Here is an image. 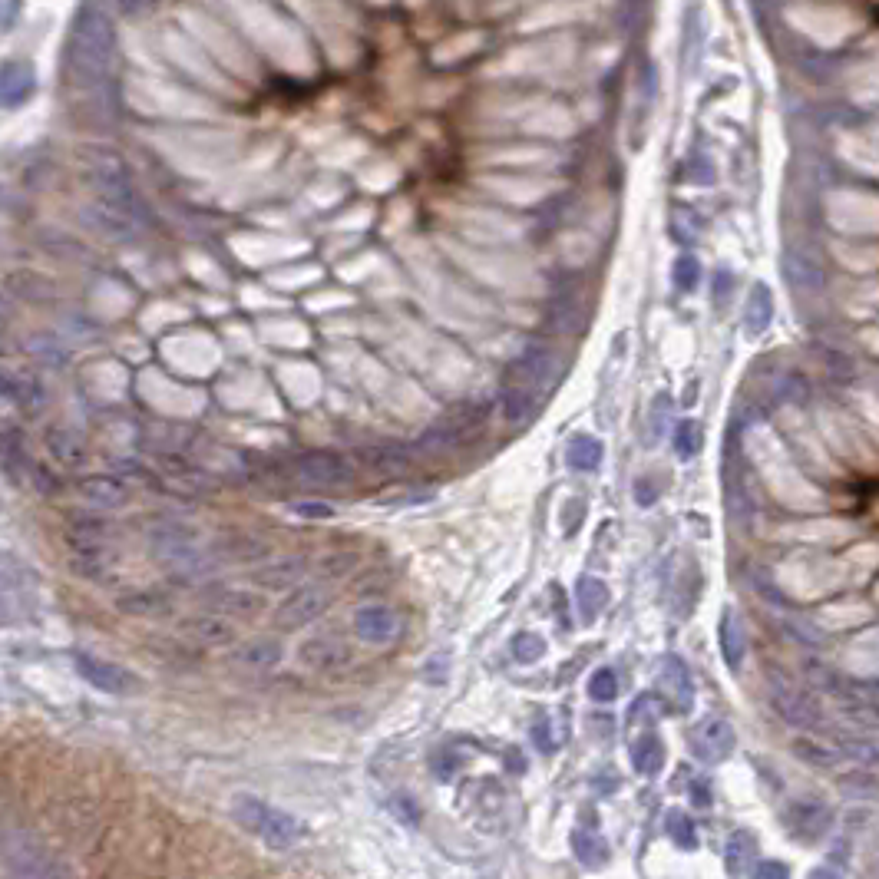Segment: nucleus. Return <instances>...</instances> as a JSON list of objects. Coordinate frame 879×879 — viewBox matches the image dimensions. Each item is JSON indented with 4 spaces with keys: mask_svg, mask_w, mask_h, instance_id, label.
<instances>
[{
    "mask_svg": "<svg viewBox=\"0 0 879 879\" xmlns=\"http://www.w3.org/2000/svg\"><path fill=\"white\" fill-rule=\"evenodd\" d=\"M116 60V30L110 14L86 0L73 17V30L67 40V67L80 83H103L113 73Z\"/></svg>",
    "mask_w": 879,
    "mask_h": 879,
    "instance_id": "1",
    "label": "nucleus"
},
{
    "mask_svg": "<svg viewBox=\"0 0 879 879\" xmlns=\"http://www.w3.org/2000/svg\"><path fill=\"white\" fill-rule=\"evenodd\" d=\"M86 182H90V192L96 202L143 222V202H139L133 176H129V166L116 153H110V149H93V153L86 156Z\"/></svg>",
    "mask_w": 879,
    "mask_h": 879,
    "instance_id": "2",
    "label": "nucleus"
},
{
    "mask_svg": "<svg viewBox=\"0 0 879 879\" xmlns=\"http://www.w3.org/2000/svg\"><path fill=\"white\" fill-rule=\"evenodd\" d=\"M328 609H331L328 589H321V585H301V589L291 592L275 609V625L285 628V632H295V628L311 625L314 618H321Z\"/></svg>",
    "mask_w": 879,
    "mask_h": 879,
    "instance_id": "3",
    "label": "nucleus"
},
{
    "mask_svg": "<svg viewBox=\"0 0 879 879\" xmlns=\"http://www.w3.org/2000/svg\"><path fill=\"white\" fill-rule=\"evenodd\" d=\"M199 602L205 609L232 615V618H255L268 612V595L265 589H238V585H205L199 592Z\"/></svg>",
    "mask_w": 879,
    "mask_h": 879,
    "instance_id": "4",
    "label": "nucleus"
},
{
    "mask_svg": "<svg viewBox=\"0 0 879 879\" xmlns=\"http://www.w3.org/2000/svg\"><path fill=\"white\" fill-rule=\"evenodd\" d=\"M552 377H556V361H552V354L546 351V347H529V351H523L513 364H509L506 387H519V390H526V394L539 397L549 390Z\"/></svg>",
    "mask_w": 879,
    "mask_h": 879,
    "instance_id": "5",
    "label": "nucleus"
},
{
    "mask_svg": "<svg viewBox=\"0 0 879 879\" xmlns=\"http://www.w3.org/2000/svg\"><path fill=\"white\" fill-rule=\"evenodd\" d=\"M73 668L80 671V678H86L96 691H103V694H129L139 688V678L133 675V671H126L123 665H116V661L86 655V651H77V655H73Z\"/></svg>",
    "mask_w": 879,
    "mask_h": 879,
    "instance_id": "6",
    "label": "nucleus"
},
{
    "mask_svg": "<svg viewBox=\"0 0 879 879\" xmlns=\"http://www.w3.org/2000/svg\"><path fill=\"white\" fill-rule=\"evenodd\" d=\"M295 476L311 486H347L354 483V466L347 463L341 453L314 450L295 460Z\"/></svg>",
    "mask_w": 879,
    "mask_h": 879,
    "instance_id": "7",
    "label": "nucleus"
},
{
    "mask_svg": "<svg viewBox=\"0 0 879 879\" xmlns=\"http://www.w3.org/2000/svg\"><path fill=\"white\" fill-rule=\"evenodd\" d=\"M146 546H149V556L159 559L162 566H169V562L179 559L182 552L199 546V533L186 523H176V519H159V523L149 526Z\"/></svg>",
    "mask_w": 879,
    "mask_h": 879,
    "instance_id": "8",
    "label": "nucleus"
},
{
    "mask_svg": "<svg viewBox=\"0 0 879 879\" xmlns=\"http://www.w3.org/2000/svg\"><path fill=\"white\" fill-rule=\"evenodd\" d=\"M770 704H774V711L780 714V718H784L787 724L800 727V731H813V727H820V721H823L817 698L807 691L790 688V685L770 688Z\"/></svg>",
    "mask_w": 879,
    "mask_h": 879,
    "instance_id": "9",
    "label": "nucleus"
},
{
    "mask_svg": "<svg viewBox=\"0 0 879 879\" xmlns=\"http://www.w3.org/2000/svg\"><path fill=\"white\" fill-rule=\"evenodd\" d=\"M351 658H354L351 645H347L341 635H328V632L308 638V642L298 648V661L308 671H338Z\"/></svg>",
    "mask_w": 879,
    "mask_h": 879,
    "instance_id": "10",
    "label": "nucleus"
},
{
    "mask_svg": "<svg viewBox=\"0 0 879 879\" xmlns=\"http://www.w3.org/2000/svg\"><path fill=\"white\" fill-rule=\"evenodd\" d=\"M179 632L192 638L195 645H235L238 642V625L232 622V615H222L212 609L202 615L182 618Z\"/></svg>",
    "mask_w": 879,
    "mask_h": 879,
    "instance_id": "11",
    "label": "nucleus"
},
{
    "mask_svg": "<svg viewBox=\"0 0 879 879\" xmlns=\"http://www.w3.org/2000/svg\"><path fill=\"white\" fill-rule=\"evenodd\" d=\"M37 93V67L27 57H10L0 70V96L7 110H20Z\"/></svg>",
    "mask_w": 879,
    "mask_h": 879,
    "instance_id": "12",
    "label": "nucleus"
},
{
    "mask_svg": "<svg viewBox=\"0 0 879 879\" xmlns=\"http://www.w3.org/2000/svg\"><path fill=\"white\" fill-rule=\"evenodd\" d=\"M691 747L694 754L701 757V761L708 764H721L727 754L734 751V731L731 724H727L724 718H704L694 724L691 731Z\"/></svg>",
    "mask_w": 879,
    "mask_h": 879,
    "instance_id": "13",
    "label": "nucleus"
},
{
    "mask_svg": "<svg viewBox=\"0 0 879 879\" xmlns=\"http://www.w3.org/2000/svg\"><path fill=\"white\" fill-rule=\"evenodd\" d=\"M400 632V618L387 605H361L354 612V635L367 645H387Z\"/></svg>",
    "mask_w": 879,
    "mask_h": 879,
    "instance_id": "14",
    "label": "nucleus"
},
{
    "mask_svg": "<svg viewBox=\"0 0 879 879\" xmlns=\"http://www.w3.org/2000/svg\"><path fill=\"white\" fill-rule=\"evenodd\" d=\"M285 648L278 638H248V642H235L229 651V661L242 671H271L281 665Z\"/></svg>",
    "mask_w": 879,
    "mask_h": 879,
    "instance_id": "15",
    "label": "nucleus"
},
{
    "mask_svg": "<svg viewBox=\"0 0 879 879\" xmlns=\"http://www.w3.org/2000/svg\"><path fill=\"white\" fill-rule=\"evenodd\" d=\"M83 219L93 232H100L103 238H110V242H129V238H136L139 232V219H133V215L126 212H116L96 199L83 209Z\"/></svg>",
    "mask_w": 879,
    "mask_h": 879,
    "instance_id": "16",
    "label": "nucleus"
},
{
    "mask_svg": "<svg viewBox=\"0 0 879 879\" xmlns=\"http://www.w3.org/2000/svg\"><path fill=\"white\" fill-rule=\"evenodd\" d=\"M4 397L27 417H37L47 407V387L24 371H4Z\"/></svg>",
    "mask_w": 879,
    "mask_h": 879,
    "instance_id": "17",
    "label": "nucleus"
},
{
    "mask_svg": "<svg viewBox=\"0 0 879 879\" xmlns=\"http://www.w3.org/2000/svg\"><path fill=\"white\" fill-rule=\"evenodd\" d=\"M77 493L83 503H90L93 509H119L129 503V486L116 476H86L77 483Z\"/></svg>",
    "mask_w": 879,
    "mask_h": 879,
    "instance_id": "18",
    "label": "nucleus"
},
{
    "mask_svg": "<svg viewBox=\"0 0 879 879\" xmlns=\"http://www.w3.org/2000/svg\"><path fill=\"white\" fill-rule=\"evenodd\" d=\"M305 572H308V559L305 556H288V559L268 562V566L255 569L252 572V582L262 585V589H268V592H281V589H291V585H298Z\"/></svg>",
    "mask_w": 879,
    "mask_h": 879,
    "instance_id": "19",
    "label": "nucleus"
},
{
    "mask_svg": "<svg viewBox=\"0 0 879 879\" xmlns=\"http://www.w3.org/2000/svg\"><path fill=\"white\" fill-rule=\"evenodd\" d=\"M658 681H661V691H665V698L675 701L681 711L691 708V701H694L691 671H688V665L678 655H665V661H661V678Z\"/></svg>",
    "mask_w": 879,
    "mask_h": 879,
    "instance_id": "20",
    "label": "nucleus"
},
{
    "mask_svg": "<svg viewBox=\"0 0 879 879\" xmlns=\"http://www.w3.org/2000/svg\"><path fill=\"white\" fill-rule=\"evenodd\" d=\"M43 443H47V453H50V457L57 460L60 466H70V470H77V466H86V463H90V450H86V443H83L73 430L53 427V430H47V437H43Z\"/></svg>",
    "mask_w": 879,
    "mask_h": 879,
    "instance_id": "21",
    "label": "nucleus"
},
{
    "mask_svg": "<svg viewBox=\"0 0 879 879\" xmlns=\"http://www.w3.org/2000/svg\"><path fill=\"white\" fill-rule=\"evenodd\" d=\"M357 460H361L364 470L371 473H400L410 466V450L394 447V443H374V447H361L357 450Z\"/></svg>",
    "mask_w": 879,
    "mask_h": 879,
    "instance_id": "22",
    "label": "nucleus"
},
{
    "mask_svg": "<svg viewBox=\"0 0 879 879\" xmlns=\"http://www.w3.org/2000/svg\"><path fill=\"white\" fill-rule=\"evenodd\" d=\"M301 837H305V823H301L298 817H291V813L285 810H268L265 817V827H262V840L268 846H275V850H288V846H295Z\"/></svg>",
    "mask_w": 879,
    "mask_h": 879,
    "instance_id": "23",
    "label": "nucleus"
},
{
    "mask_svg": "<svg viewBox=\"0 0 879 879\" xmlns=\"http://www.w3.org/2000/svg\"><path fill=\"white\" fill-rule=\"evenodd\" d=\"M833 823V813L827 807H820V803H797L794 810H790V827H794V837L800 840H820L823 833L830 830Z\"/></svg>",
    "mask_w": 879,
    "mask_h": 879,
    "instance_id": "24",
    "label": "nucleus"
},
{
    "mask_svg": "<svg viewBox=\"0 0 879 879\" xmlns=\"http://www.w3.org/2000/svg\"><path fill=\"white\" fill-rule=\"evenodd\" d=\"M116 609L123 615H133V618H162V615L172 612V599L166 592L139 589V592L123 595V599L116 602Z\"/></svg>",
    "mask_w": 879,
    "mask_h": 879,
    "instance_id": "25",
    "label": "nucleus"
},
{
    "mask_svg": "<svg viewBox=\"0 0 879 879\" xmlns=\"http://www.w3.org/2000/svg\"><path fill=\"white\" fill-rule=\"evenodd\" d=\"M718 642H721V655H724V665L737 671L744 665V651H747V642H744V628L741 622H737V615L727 609L721 615V628H718Z\"/></svg>",
    "mask_w": 879,
    "mask_h": 879,
    "instance_id": "26",
    "label": "nucleus"
},
{
    "mask_svg": "<svg viewBox=\"0 0 879 879\" xmlns=\"http://www.w3.org/2000/svg\"><path fill=\"white\" fill-rule=\"evenodd\" d=\"M770 318H774V295H770L767 285H757L751 288V295H747V305H744V328L751 334H761L770 328Z\"/></svg>",
    "mask_w": 879,
    "mask_h": 879,
    "instance_id": "27",
    "label": "nucleus"
},
{
    "mask_svg": "<svg viewBox=\"0 0 879 879\" xmlns=\"http://www.w3.org/2000/svg\"><path fill=\"white\" fill-rule=\"evenodd\" d=\"M605 602H609V585L602 579H592V575L579 579V585H575V605H579L582 622H595L605 609Z\"/></svg>",
    "mask_w": 879,
    "mask_h": 879,
    "instance_id": "28",
    "label": "nucleus"
},
{
    "mask_svg": "<svg viewBox=\"0 0 879 879\" xmlns=\"http://www.w3.org/2000/svg\"><path fill=\"white\" fill-rule=\"evenodd\" d=\"M632 767L642 777H655L665 767V744H661L658 734H642L632 744Z\"/></svg>",
    "mask_w": 879,
    "mask_h": 879,
    "instance_id": "29",
    "label": "nucleus"
},
{
    "mask_svg": "<svg viewBox=\"0 0 879 879\" xmlns=\"http://www.w3.org/2000/svg\"><path fill=\"white\" fill-rule=\"evenodd\" d=\"M268 803L258 800V797H248V794H238L232 800V817L235 823L242 827L245 833H252V837H262V827H265V817H268Z\"/></svg>",
    "mask_w": 879,
    "mask_h": 879,
    "instance_id": "30",
    "label": "nucleus"
},
{
    "mask_svg": "<svg viewBox=\"0 0 879 879\" xmlns=\"http://www.w3.org/2000/svg\"><path fill=\"white\" fill-rule=\"evenodd\" d=\"M569 843H572V853L579 856V860L585 863V866H602L605 860H609V843H605L599 833L595 830H585V827H579V830H572V837H569Z\"/></svg>",
    "mask_w": 879,
    "mask_h": 879,
    "instance_id": "31",
    "label": "nucleus"
},
{
    "mask_svg": "<svg viewBox=\"0 0 879 879\" xmlns=\"http://www.w3.org/2000/svg\"><path fill=\"white\" fill-rule=\"evenodd\" d=\"M546 321H549L552 331H562V334L575 331V324H579V305H575V291L559 288L556 295H552Z\"/></svg>",
    "mask_w": 879,
    "mask_h": 879,
    "instance_id": "32",
    "label": "nucleus"
},
{
    "mask_svg": "<svg viewBox=\"0 0 879 879\" xmlns=\"http://www.w3.org/2000/svg\"><path fill=\"white\" fill-rule=\"evenodd\" d=\"M116 566V552H110L106 546H93V549H80L77 556H73L70 569L86 575V579H103L106 569Z\"/></svg>",
    "mask_w": 879,
    "mask_h": 879,
    "instance_id": "33",
    "label": "nucleus"
},
{
    "mask_svg": "<svg viewBox=\"0 0 879 879\" xmlns=\"http://www.w3.org/2000/svg\"><path fill=\"white\" fill-rule=\"evenodd\" d=\"M27 354L43 367L67 364V347H63L57 338H50V334H34V338H27Z\"/></svg>",
    "mask_w": 879,
    "mask_h": 879,
    "instance_id": "34",
    "label": "nucleus"
},
{
    "mask_svg": "<svg viewBox=\"0 0 879 879\" xmlns=\"http://www.w3.org/2000/svg\"><path fill=\"white\" fill-rule=\"evenodd\" d=\"M106 533H110V526L103 523V519H80V523H73L67 529V539L70 546L80 549H93V546H106Z\"/></svg>",
    "mask_w": 879,
    "mask_h": 879,
    "instance_id": "35",
    "label": "nucleus"
},
{
    "mask_svg": "<svg viewBox=\"0 0 879 879\" xmlns=\"http://www.w3.org/2000/svg\"><path fill=\"white\" fill-rule=\"evenodd\" d=\"M566 460L572 470H595L602 463V443L595 437H575L566 450Z\"/></svg>",
    "mask_w": 879,
    "mask_h": 879,
    "instance_id": "36",
    "label": "nucleus"
},
{
    "mask_svg": "<svg viewBox=\"0 0 879 879\" xmlns=\"http://www.w3.org/2000/svg\"><path fill=\"white\" fill-rule=\"evenodd\" d=\"M754 856H757L754 840L747 837V833H734V837L727 840V870L731 873H747Z\"/></svg>",
    "mask_w": 879,
    "mask_h": 879,
    "instance_id": "37",
    "label": "nucleus"
},
{
    "mask_svg": "<svg viewBox=\"0 0 879 879\" xmlns=\"http://www.w3.org/2000/svg\"><path fill=\"white\" fill-rule=\"evenodd\" d=\"M536 400H539L536 394H526V390H519V387H506L503 390V414H506V420H513V423L526 420L529 414H533Z\"/></svg>",
    "mask_w": 879,
    "mask_h": 879,
    "instance_id": "38",
    "label": "nucleus"
},
{
    "mask_svg": "<svg viewBox=\"0 0 879 879\" xmlns=\"http://www.w3.org/2000/svg\"><path fill=\"white\" fill-rule=\"evenodd\" d=\"M357 562H361V556H357V552H331V556H321L318 559L314 572H318L321 579H341V575L351 572Z\"/></svg>",
    "mask_w": 879,
    "mask_h": 879,
    "instance_id": "39",
    "label": "nucleus"
},
{
    "mask_svg": "<svg viewBox=\"0 0 879 879\" xmlns=\"http://www.w3.org/2000/svg\"><path fill=\"white\" fill-rule=\"evenodd\" d=\"M589 698L599 704H612L618 698V678L612 668H599L589 678Z\"/></svg>",
    "mask_w": 879,
    "mask_h": 879,
    "instance_id": "40",
    "label": "nucleus"
},
{
    "mask_svg": "<svg viewBox=\"0 0 879 879\" xmlns=\"http://www.w3.org/2000/svg\"><path fill=\"white\" fill-rule=\"evenodd\" d=\"M513 655L516 661H523V665H536V661L546 655V642L533 632H519L513 638Z\"/></svg>",
    "mask_w": 879,
    "mask_h": 879,
    "instance_id": "41",
    "label": "nucleus"
},
{
    "mask_svg": "<svg viewBox=\"0 0 879 879\" xmlns=\"http://www.w3.org/2000/svg\"><path fill=\"white\" fill-rule=\"evenodd\" d=\"M698 447H701V427L694 420H685V423H678V430H675V450H678V457H694V453H698Z\"/></svg>",
    "mask_w": 879,
    "mask_h": 879,
    "instance_id": "42",
    "label": "nucleus"
},
{
    "mask_svg": "<svg viewBox=\"0 0 879 879\" xmlns=\"http://www.w3.org/2000/svg\"><path fill=\"white\" fill-rule=\"evenodd\" d=\"M787 271H790V281H794L797 288H820L823 285V271H817L813 265H807L803 262V258H797L794 262V255L787 258Z\"/></svg>",
    "mask_w": 879,
    "mask_h": 879,
    "instance_id": "43",
    "label": "nucleus"
},
{
    "mask_svg": "<svg viewBox=\"0 0 879 879\" xmlns=\"http://www.w3.org/2000/svg\"><path fill=\"white\" fill-rule=\"evenodd\" d=\"M668 837L675 840L678 846H685V850H694V846H698V837H694V823L678 810L668 813Z\"/></svg>",
    "mask_w": 879,
    "mask_h": 879,
    "instance_id": "44",
    "label": "nucleus"
},
{
    "mask_svg": "<svg viewBox=\"0 0 879 879\" xmlns=\"http://www.w3.org/2000/svg\"><path fill=\"white\" fill-rule=\"evenodd\" d=\"M701 281V262L694 255H681L675 262V285L681 291H694Z\"/></svg>",
    "mask_w": 879,
    "mask_h": 879,
    "instance_id": "45",
    "label": "nucleus"
},
{
    "mask_svg": "<svg viewBox=\"0 0 879 879\" xmlns=\"http://www.w3.org/2000/svg\"><path fill=\"white\" fill-rule=\"evenodd\" d=\"M106 7H110L113 14H119V17L136 20V17H146L149 10H156L159 0H106Z\"/></svg>",
    "mask_w": 879,
    "mask_h": 879,
    "instance_id": "46",
    "label": "nucleus"
},
{
    "mask_svg": "<svg viewBox=\"0 0 879 879\" xmlns=\"http://www.w3.org/2000/svg\"><path fill=\"white\" fill-rule=\"evenodd\" d=\"M661 711H665V708H661V701L655 698V694H642V698H638V701L632 704V708H628V721L638 724V721L645 718V714H648L651 721H655Z\"/></svg>",
    "mask_w": 879,
    "mask_h": 879,
    "instance_id": "47",
    "label": "nucleus"
},
{
    "mask_svg": "<svg viewBox=\"0 0 879 879\" xmlns=\"http://www.w3.org/2000/svg\"><path fill=\"white\" fill-rule=\"evenodd\" d=\"M447 668H450V661L443 658V655L430 658L427 665H423V681H427V685H433V688L447 685Z\"/></svg>",
    "mask_w": 879,
    "mask_h": 879,
    "instance_id": "48",
    "label": "nucleus"
},
{
    "mask_svg": "<svg viewBox=\"0 0 879 879\" xmlns=\"http://www.w3.org/2000/svg\"><path fill=\"white\" fill-rule=\"evenodd\" d=\"M291 509H295L301 519H331L334 516L331 503H311V499H308V503H295Z\"/></svg>",
    "mask_w": 879,
    "mask_h": 879,
    "instance_id": "49",
    "label": "nucleus"
},
{
    "mask_svg": "<svg viewBox=\"0 0 879 879\" xmlns=\"http://www.w3.org/2000/svg\"><path fill=\"white\" fill-rule=\"evenodd\" d=\"M30 480L37 483L40 493H57V476H53L43 463H34V470H30Z\"/></svg>",
    "mask_w": 879,
    "mask_h": 879,
    "instance_id": "50",
    "label": "nucleus"
},
{
    "mask_svg": "<svg viewBox=\"0 0 879 879\" xmlns=\"http://www.w3.org/2000/svg\"><path fill=\"white\" fill-rule=\"evenodd\" d=\"M24 10V0H4V30L10 34V30L17 27V14Z\"/></svg>",
    "mask_w": 879,
    "mask_h": 879,
    "instance_id": "51",
    "label": "nucleus"
},
{
    "mask_svg": "<svg viewBox=\"0 0 879 879\" xmlns=\"http://www.w3.org/2000/svg\"><path fill=\"white\" fill-rule=\"evenodd\" d=\"M727 291H731V271H718V278H714V298L721 301H727Z\"/></svg>",
    "mask_w": 879,
    "mask_h": 879,
    "instance_id": "52",
    "label": "nucleus"
},
{
    "mask_svg": "<svg viewBox=\"0 0 879 879\" xmlns=\"http://www.w3.org/2000/svg\"><path fill=\"white\" fill-rule=\"evenodd\" d=\"M635 496H638V503H642V506H648L651 499L658 496V490H655V486H651L648 480H638V486H635Z\"/></svg>",
    "mask_w": 879,
    "mask_h": 879,
    "instance_id": "53",
    "label": "nucleus"
},
{
    "mask_svg": "<svg viewBox=\"0 0 879 879\" xmlns=\"http://www.w3.org/2000/svg\"><path fill=\"white\" fill-rule=\"evenodd\" d=\"M665 420H668V400L661 397L658 404H655V417H651V423H655V427L661 430V427H665Z\"/></svg>",
    "mask_w": 879,
    "mask_h": 879,
    "instance_id": "54",
    "label": "nucleus"
},
{
    "mask_svg": "<svg viewBox=\"0 0 879 879\" xmlns=\"http://www.w3.org/2000/svg\"><path fill=\"white\" fill-rule=\"evenodd\" d=\"M757 876H787V866H780V863H761V866H757Z\"/></svg>",
    "mask_w": 879,
    "mask_h": 879,
    "instance_id": "55",
    "label": "nucleus"
},
{
    "mask_svg": "<svg viewBox=\"0 0 879 879\" xmlns=\"http://www.w3.org/2000/svg\"><path fill=\"white\" fill-rule=\"evenodd\" d=\"M691 797H694V803H698V807H708V803H711L708 787H704V784H694V787H691Z\"/></svg>",
    "mask_w": 879,
    "mask_h": 879,
    "instance_id": "56",
    "label": "nucleus"
}]
</instances>
